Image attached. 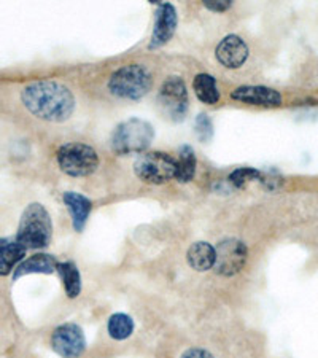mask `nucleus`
<instances>
[{
  "instance_id": "obj_1",
  "label": "nucleus",
  "mask_w": 318,
  "mask_h": 358,
  "mask_svg": "<svg viewBox=\"0 0 318 358\" xmlns=\"http://www.w3.org/2000/svg\"><path fill=\"white\" fill-rule=\"evenodd\" d=\"M21 101L34 117L50 123H62L75 110V97L71 90L50 80L27 85L21 92Z\"/></svg>"
},
{
  "instance_id": "obj_2",
  "label": "nucleus",
  "mask_w": 318,
  "mask_h": 358,
  "mask_svg": "<svg viewBox=\"0 0 318 358\" xmlns=\"http://www.w3.org/2000/svg\"><path fill=\"white\" fill-rule=\"evenodd\" d=\"M154 129L145 120L131 118L120 123L112 134V148L120 157L143 153L153 142Z\"/></svg>"
},
{
  "instance_id": "obj_3",
  "label": "nucleus",
  "mask_w": 318,
  "mask_h": 358,
  "mask_svg": "<svg viewBox=\"0 0 318 358\" xmlns=\"http://www.w3.org/2000/svg\"><path fill=\"white\" fill-rule=\"evenodd\" d=\"M153 86V77L142 64L123 66L112 73L108 80V90L121 99L138 101L148 94Z\"/></svg>"
},
{
  "instance_id": "obj_4",
  "label": "nucleus",
  "mask_w": 318,
  "mask_h": 358,
  "mask_svg": "<svg viewBox=\"0 0 318 358\" xmlns=\"http://www.w3.org/2000/svg\"><path fill=\"white\" fill-rule=\"evenodd\" d=\"M53 224L51 218L42 204H31L24 210L20 222L16 241L29 248H45L50 245Z\"/></svg>"
},
{
  "instance_id": "obj_5",
  "label": "nucleus",
  "mask_w": 318,
  "mask_h": 358,
  "mask_svg": "<svg viewBox=\"0 0 318 358\" xmlns=\"http://www.w3.org/2000/svg\"><path fill=\"white\" fill-rule=\"evenodd\" d=\"M56 159L59 169L71 177L91 176L99 166V157H97L96 150L80 142L62 145L57 150Z\"/></svg>"
},
{
  "instance_id": "obj_6",
  "label": "nucleus",
  "mask_w": 318,
  "mask_h": 358,
  "mask_svg": "<svg viewBox=\"0 0 318 358\" xmlns=\"http://www.w3.org/2000/svg\"><path fill=\"white\" fill-rule=\"evenodd\" d=\"M136 176L150 185H163L175 178L177 159L164 152H150L138 157L134 164Z\"/></svg>"
},
{
  "instance_id": "obj_7",
  "label": "nucleus",
  "mask_w": 318,
  "mask_h": 358,
  "mask_svg": "<svg viewBox=\"0 0 318 358\" xmlns=\"http://www.w3.org/2000/svg\"><path fill=\"white\" fill-rule=\"evenodd\" d=\"M158 106L167 118L182 121L188 112V90L182 77H169L158 94Z\"/></svg>"
},
{
  "instance_id": "obj_8",
  "label": "nucleus",
  "mask_w": 318,
  "mask_h": 358,
  "mask_svg": "<svg viewBox=\"0 0 318 358\" xmlns=\"http://www.w3.org/2000/svg\"><path fill=\"white\" fill-rule=\"evenodd\" d=\"M51 348L62 358H80L86 349L85 333L75 323H64L51 334Z\"/></svg>"
},
{
  "instance_id": "obj_9",
  "label": "nucleus",
  "mask_w": 318,
  "mask_h": 358,
  "mask_svg": "<svg viewBox=\"0 0 318 358\" xmlns=\"http://www.w3.org/2000/svg\"><path fill=\"white\" fill-rule=\"evenodd\" d=\"M247 247L244 242L237 239H226L219 242L217 247L215 271L219 275L233 277L240 273L247 262Z\"/></svg>"
},
{
  "instance_id": "obj_10",
  "label": "nucleus",
  "mask_w": 318,
  "mask_h": 358,
  "mask_svg": "<svg viewBox=\"0 0 318 358\" xmlns=\"http://www.w3.org/2000/svg\"><path fill=\"white\" fill-rule=\"evenodd\" d=\"M177 24L178 16L175 7L172 3H158V10H156L154 15V27L148 48H161V46L169 42L173 34H175Z\"/></svg>"
},
{
  "instance_id": "obj_11",
  "label": "nucleus",
  "mask_w": 318,
  "mask_h": 358,
  "mask_svg": "<svg viewBox=\"0 0 318 358\" xmlns=\"http://www.w3.org/2000/svg\"><path fill=\"white\" fill-rule=\"evenodd\" d=\"M215 56L223 67L239 69L248 59V46L244 42V38L231 34L217 45Z\"/></svg>"
},
{
  "instance_id": "obj_12",
  "label": "nucleus",
  "mask_w": 318,
  "mask_h": 358,
  "mask_svg": "<svg viewBox=\"0 0 318 358\" xmlns=\"http://www.w3.org/2000/svg\"><path fill=\"white\" fill-rule=\"evenodd\" d=\"M231 97L237 102L258 107H279L283 102L280 92L268 86H239Z\"/></svg>"
},
{
  "instance_id": "obj_13",
  "label": "nucleus",
  "mask_w": 318,
  "mask_h": 358,
  "mask_svg": "<svg viewBox=\"0 0 318 358\" xmlns=\"http://www.w3.org/2000/svg\"><path fill=\"white\" fill-rule=\"evenodd\" d=\"M62 201L64 204L67 206L68 213L72 217V224L73 229L82 233L86 227V222L91 215L92 210V202L86 198V196L75 193V192H67L62 194Z\"/></svg>"
},
{
  "instance_id": "obj_14",
  "label": "nucleus",
  "mask_w": 318,
  "mask_h": 358,
  "mask_svg": "<svg viewBox=\"0 0 318 358\" xmlns=\"http://www.w3.org/2000/svg\"><path fill=\"white\" fill-rule=\"evenodd\" d=\"M57 259L53 255L48 253H37L32 255L18 264V268L15 269L13 280H18L20 277L27 274H53L57 271Z\"/></svg>"
},
{
  "instance_id": "obj_15",
  "label": "nucleus",
  "mask_w": 318,
  "mask_h": 358,
  "mask_svg": "<svg viewBox=\"0 0 318 358\" xmlns=\"http://www.w3.org/2000/svg\"><path fill=\"white\" fill-rule=\"evenodd\" d=\"M27 248L15 239H2L0 242V274L7 275L16 264H21Z\"/></svg>"
},
{
  "instance_id": "obj_16",
  "label": "nucleus",
  "mask_w": 318,
  "mask_h": 358,
  "mask_svg": "<svg viewBox=\"0 0 318 358\" xmlns=\"http://www.w3.org/2000/svg\"><path fill=\"white\" fill-rule=\"evenodd\" d=\"M188 264L193 269L204 273L215 266L217 248H213L209 242H196L188 250Z\"/></svg>"
},
{
  "instance_id": "obj_17",
  "label": "nucleus",
  "mask_w": 318,
  "mask_h": 358,
  "mask_svg": "<svg viewBox=\"0 0 318 358\" xmlns=\"http://www.w3.org/2000/svg\"><path fill=\"white\" fill-rule=\"evenodd\" d=\"M193 90L198 99L205 106H215L219 102V90L215 78L209 73H198L193 80Z\"/></svg>"
},
{
  "instance_id": "obj_18",
  "label": "nucleus",
  "mask_w": 318,
  "mask_h": 358,
  "mask_svg": "<svg viewBox=\"0 0 318 358\" xmlns=\"http://www.w3.org/2000/svg\"><path fill=\"white\" fill-rule=\"evenodd\" d=\"M196 166H198V159H196L194 150L191 145H182L178 148V159H177V174L175 178L180 183H188L196 176Z\"/></svg>"
},
{
  "instance_id": "obj_19",
  "label": "nucleus",
  "mask_w": 318,
  "mask_h": 358,
  "mask_svg": "<svg viewBox=\"0 0 318 358\" xmlns=\"http://www.w3.org/2000/svg\"><path fill=\"white\" fill-rule=\"evenodd\" d=\"M57 273H59L62 279L64 290H66L68 298H77L80 292H82V275L77 264L72 262L59 263L57 264Z\"/></svg>"
},
{
  "instance_id": "obj_20",
  "label": "nucleus",
  "mask_w": 318,
  "mask_h": 358,
  "mask_svg": "<svg viewBox=\"0 0 318 358\" xmlns=\"http://www.w3.org/2000/svg\"><path fill=\"white\" fill-rule=\"evenodd\" d=\"M107 330L112 339L124 341L134 333V320L127 314H113L108 320Z\"/></svg>"
},
{
  "instance_id": "obj_21",
  "label": "nucleus",
  "mask_w": 318,
  "mask_h": 358,
  "mask_svg": "<svg viewBox=\"0 0 318 358\" xmlns=\"http://www.w3.org/2000/svg\"><path fill=\"white\" fill-rule=\"evenodd\" d=\"M261 178V172L253 169V167H240V169H236L233 174L229 176L228 180L234 185L236 188L245 187L247 183L253 180H259Z\"/></svg>"
},
{
  "instance_id": "obj_22",
  "label": "nucleus",
  "mask_w": 318,
  "mask_h": 358,
  "mask_svg": "<svg viewBox=\"0 0 318 358\" xmlns=\"http://www.w3.org/2000/svg\"><path fill=\"white\" fill-rule=\"evenodd\" d=\"M194 129H196V136H198L201 142H210L213 137V124H212V120L209 118V115L201 113L199 117L196 118Z\"/></svg>"
},
{
  "instance_id": "obj_23",
  "label": "nucleus",
  "mask_w": 318,
  "mask_h": 358,
  "mask_svg": "<svg viewBox=\"0 0 318 358\" xmlns=\"http://www.w3.org/2000/svg\"><path fill=\"white\" fill-rule=\"evenodd\" d=\"M204 7L210 11L223 13V11H226L233 7V2H229V0H205Z\"/></svg>"
},
{
  "instance_id": "obj_24",
  "label": "nucleus",
  "mask_w": 318,
  "mask_h": 358,
  "mask_svg": "<svg viewBox=\"0 0 318 358\" xmlns=\"http://www.w3.org/2000/svg\"><path fill=\"white\" fill-rule=\"evenodd\" d=\"M182 358H213L209 352L204 349H188Z\"/></svg>"
}]
</instances>
